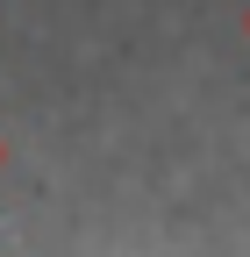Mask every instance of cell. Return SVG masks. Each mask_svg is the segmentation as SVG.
<instances>
[{
    "mask_svg": "<svg viewBox=\"0 0 250 257\" xmlns=\"http://www.w3.org/2000/svg\"><path fill=\"white\" fill-rule=\"evenodd\" d=\"M243 36H250V8H243Z\"/></svg>",
    "mask_w": 250,
    "mask_h": 257,
    "instance_id": "6da1fadb",
    "label": "cell"
},
{
    "mask_svg": "<svg viewBox=\"0 0 250 257\" xmlns=\"http://www.w3.org/2000/svg\"><path fill=\"white\" fill-rule=\"evenodd\" d=\"M0 165H8V143H0Z\"/></svg>",
    "mask_w": 250,
    "mask_h": 257,
    "instance_id": "7a4b0ae2",
    "label": "cell"
}]
</instances>
